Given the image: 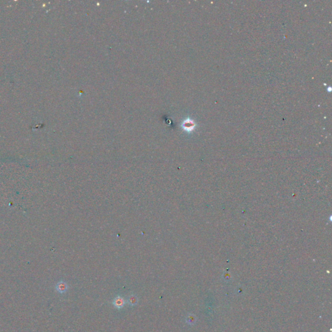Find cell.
<instances>
[{
	"instance_id": "2",
	"label": "cell",
	"mask_w": 332,
	"mask_h": 332,
	"mask_svg": "<svg viewBox=\"0 0 332 332\" xmlns=\"http://www.w3.org/2000/svg\"><path fill=\"white\" fill-rule=\"evenodd\" d=\"M67 288H68V287H67L66 283L62 281L58 282L56 285V289L60 293H66V291L67 290Z\"/></svg>"
},
{
	"instance_id": "5",
	"label": "cell",
	"mask_w": 332,
	"mask_h": 332,
	"mask_svg": "<svg viewBox=\"0 0 332 332\" xmlns=\"http://www.w3.org/2000/svg\"><path fill=\"white\" fill-rule=\"evenodd\" d=\"M194 126L195 124L191 121H189L188 122H186L184 125V128L186 129H187V130H192V129H193V128L194 127Z\"/></svg>"
},
{
	"instance_id": "4",
	"label": "cell",
	"mask_w": 332,
	"mask_h": 332,
	"mask_svg": "<svg viewBox=\"0 0 332 332\" xmlns=\"http://www.w3.org/2000/svg\"><path fill=\"white\" fill-rule=\"evenodd\" d=\"M186 321V322H187V324L192 325V324H194L195 322V321H196V318H195V316L194 315H193L189 314V315H188L187 316Z\"/></svg>"
},
{
	"instance_id": "3",
	"label": "cell",
	"mask_w": 332,
	"mask_h": 332,
	"mask_svg": "<svg viewBox=\"0 0 332 332\" xmlns=\"http://www.w3.org/2000/svg\"><path fill=\"white\" fill-rule=\"evenodd\" d=\"M138 297L136 296V295L132 294L128 297V303L130 306H136V304H138Z\"/></svg>"
},
{
	"instance_id": "1",
	"label": "cell",
	"mask_w": 332,
	"mask_h": 332,
	"mask_svg": "<svg viewBox=\"0 0 332 332\" xmlns=\"http://www.w3.org/2000/svg\"><path fill=\"white\" fill-rule=\"evenodd\" d=\"M125 301L123 299V298L121 297H116L113 300V305L116 308L121 309L125 306Z\"/></svg>"
}]
</instances>
